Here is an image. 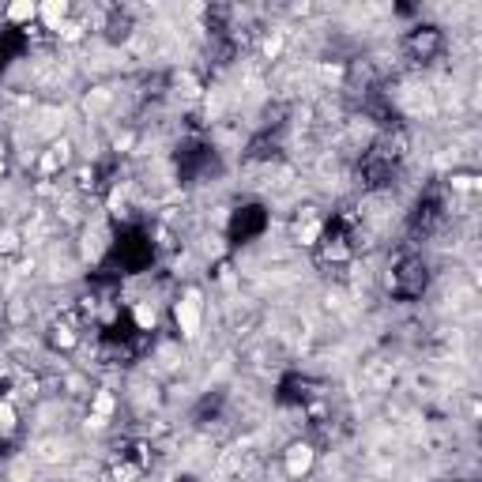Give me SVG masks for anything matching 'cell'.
Wrapping results in <instances>:
<instances>
[{"instance_id":"cell-4","label":"cell","mask_w":482,"mask_h":482,"mask_svg":"<svg viewBox=\"0 0 482 482\" xmlns=\"http://www.w3.org/2000/svg\"><path fill=\"white\" fill-rule=\"evenodd\" d=\"M4 20H8V23H15V26L34 23V20H38V4H31V0H15V4H8Z\"/></svg>"},{"instance_id":"cell-1","label":"cell","mask_w":482,"mask_h":482,"mask_svg":"<svg viewBox=\"0 0 482 482\" xmlns=\"http://www.w3.org/2000/svg\"><path fill=\"white\" fill-rule=\"evenodd\" d=\"M173 317H178V328L185 339H196L200 336V294H185V298L173 305Z\"/></svg>"},{"instance_id":"cell-5","label":"cell","mask_w":482,"mask_h":482,"mask_svg":"<svg viewBox=\"0 0 482 482\" xmlns=\"http://www.w3.org/2000/svg\"><path fill=\"white\" fill-rule=\"evenodd\" d=\"M136 324H140L143 332H151L155 324H159V313H155L151 302H140V305H136Z\"/></svg>"},{"instance_id":"cell-7","label":"cell","mask_w":482,"mask_h":482,"mask_svg":"<svg viewBox=\"0 0 482 482\" xmlns=\"http://www.w3.org/2000/svg\"><path fill=\"white\" fill-rule=\"evenodd\" d=\"M15 430V411L8 400H0V433H12Z\"/></svg>"},{"instance_id":"cell-2","label":"cell","mask_w":482,"mask_h":482,"mask_svg":"<svg viewBox=\"0 0 482 482\" xmlns=\"http://www.w3.org/2000/svg\"><path fill=\"white\" fill-rule=\"evenodd\" d=\"M309 467H313V449L309 444H290V452H286V475L302 479Z\"/></svg>"},{"instance_id":"cell-8","label":"cell","mask_w":482,"mask_h":482,"mask_svg":"<svg viewBox=\"0 0 482 482\" xmlns=\"http://www.w3.org/2000/svg\"><path fill=\"white\" fill-rule=\"evenodd\" d=\"M136 475H140V471L128 467V463H125V467H117V482H136Z\"/></svg>"},{"instance_id":"cell-3","label":"cell","mask_w":482,"mask_h":482,"mask_svg":"<svg viewBox=\"0 0 482 482\" xmlns=\"http://www.w3.org/2000/svg\"><path fill=\"white\" fill-rule=\"evenodd\" d=\"M38 20L45 23V31H61V26L68 23V4H64V0H49V4L38 8Z\"/></svg>"},{"instance_id":"cell-6","label":"cell","mask_w":482,"mask_h":482,"mask_svg":"<svg viewBox=\"0 0 482 482\" xmlns=\"http://www.w3.org/2000/svg\"><path fill=\"white\" fill-rule=\"evenodd\" d=\"M91 414L106 422L109 414H114V396H109V392H98V396H95V403H91Z\"/></svg>"}]
</instances>
